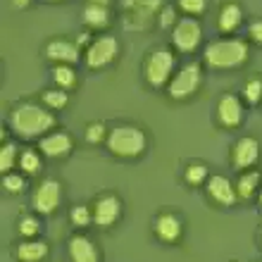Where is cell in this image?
<instances>
[{
	"instance_id": "1",
	"label": "cell",
	"mask_w": 262,
	"mask_h": 262,
	"mask_svg": "<svg viewBox=\"0 0 262 262\" xmlns=\"http://www.w3.org/2000/svg\"><path fill=\"white\" fill-rule=\"evenodd\" d=\"M55 115L41 105L19 103L10 112V126L19 138H43L46 131L55 126Z\"/></svg>"
},
{
	"instance_id": "2",
	"label": "cell",
	"mask_w": 262,
	"mask_h": 262,
	"mask_svg": "<svg viewBox=\"0 0 262 262\" xmlns=\"http://www.w3.org/2000/svg\"><path fill=\"white\" fill-rule=\"evenodd\" d=\"M248 55H250V48L243 38H220V41L207 43L205 53H203L205 62L214 69L241 67V64H246Z\"/></svg>"
},
{
	"instance_id": "3",
	"label": "cell",
	"mask_w": 262,
	"mask_h": 262,
	"mask_svg": "<svg viewBox=\"0 0 262 262\" xmlns=\"http://www.w3.org/2000/svg\"><path fill=\"white\" fill-rule=\"evenodd\" d=\"M107 150L117 158H138L148 145L145 131L131 124H119L107 131Z\"/></svg>"
},
{
	"instance_id": "4",
	"label": "cell",
	"mask_w": 262,
	"mask_h": 262,
	"mask_svg": "<svg viewBox=\"0 0 262 262\" xmlns=\"http://www.w3.org/2000/svg\"><path fill=\"white\" fill-rule=\"evenodd\" d=\"M143 74H145V81L150 83L152 89H160L165 83L172 81L174 76V55L172 50H152L148 60L143 64Z\"/></svg>"
},
{
	"instance_id": "5",
	"label": "cell",
	"mask_w": 262,
	"mask_h": 262,
	"mask_svg": "<svg viewBox=\"0 0 262 262\" xmlns=\"http://www.w3.org/2000/svg\"><path fill=\"white\" fill-rule=\"evenodd\" d=\"M200 81H203V69L198 62H191L172 76V81L167 83V93L174 100H186L200 89Z\"/></svg>"
},
{
	"instance_id": "6",
	"label": "cell",
	"mask_w": 262,
	"mask_h": 262,
	"mask_svg": "<svg viewBox=\"0 0 262 262\" xmlns=\"http://www.w3.org/2000/svg\"><path fill=\"white\" fill-rule=\"evenodd\" d=\"M117 55H119L117 38H115V36H98L96 41L86 48L83 60H86V67L100 69V67H107L110 62H115Z\"/></svg>"
},
{
	"instance_id": "7",
	"label": "cell",
	"mask_w": 262,
	"mask_h": 262,
	"mask_svg": "<svg viewBox=\"0 0 262 262\" xmlns=\"http://www.w3.org/2000/svg\"><path fill=\"white\" fill-rule=\"evenodd\" d=\"M122 7L126 12L124 24L129 29H145L152 21L155 14L162 10V0H122Z\"/></svg>"
},
{
	"instance_id": "8",
	"label": "cell",
	"mask_w": 262,
	"mask_h": 262,
	"mask_svg": "<svg viewBox=\"0 0 262 262\" xmlns=\"http://www.w3.org/2000/svg\"><path fill=\"white\" fill-rule=\"evenodd\" d=\"M200 38H203V27L193 17H184L172 29V43L179 53H193L200 46Z\"/></svg>"
},
{
	"instance_id": "9",
	"label": "cell",
	"mask_w": 262,
	"mask_h": 262,
	"mask_svg": "<svg viewBox=\"0 0 262 262\" xmlns=\"http://www.w3.org/2000/svg\"><path fill=\"white\" fill-rule=\"evenodd\" d=\"M62 200V186L55 179H43L34 191V210L38 214H53Z\"/></svg>"
},
{
	"instance_id": "10",
	"label": "cell",
	"mask_w": 262,
	"mask_h": 262,
	"mask_svg": "<svg viewBox=\"0 0 262 262\" xmlns=\"http://www.w3.org/2000/svg\"><path fill=\"white\" fill-rule=\"evenodd\" d=\"M119 212H122V203L115 193H105L93 203V222L103 229L112 227L119 220Z\"/></svg>"
},
{
	"instance_id": "11",
	"label": "cell",
	"mask_w": 262,
	"mask_h": 262,
	"mask_svg": "<svg viewBox=\"0 0 262 262\" xmlns=\"http://www.w3.org/2000/svg\"><path fill=\"white\" fill-rule=\"evenodd\" d=\"M260 158V143L253 136H243L236 141L234 150H231V162L236 169H250Z\"/></svg>"
},
{
	"instance_id": "12",
	"label": "cell",
	"mask_w": 262,
	"mask_h": 262,
	"mask_svg": "<svg viewBox=\"0 0 262 262\" xmlns=\"http://www.w3.org/2000/svg\"><path fill=\"white\" fill-rule=\"evenodd\" d=\"M217 122L222 126H227V129H236L243 122V105L234 93H227V96L220 98V103H217Z\"/></svg>"
},
{
	"instance_id": "13",
	"label": "cell",
	"mask_w": 262,
	"mask_h": 262,
	"mask_svg": "<svg viewBox=\"0 0 262 262\" xmlns=\"http://www.w3.org/2000/svg\"><path fill=\"white\" fill-rule=\"evenodd\" d=\"M205 188H207V195H210V198H212L217 205H222V207L234 205L236 198H238V193H236V186L227 179V177H222V174H214V177H210Z\"/></svg>"
},
{
	"instance_id": "14",
	"label": "cell",
	"mask_w": 262,
	"mask_h": 262,
	"mask_svg": "<svg viewBox=\"0 0 262 262\" xmlns=\"http://www.w3.org/2000/svg\"><path fill=\"white\" fill-rule=\"evenodd\" d=\"M72 148H74V141L64 131L46 134L38 141V150H43V155H48V158H64L67 152H72Z\"/></svg>"
},
{
	"instance_id": "15",
	"label": "cell",
	"mask_w": 262,
	"mask_h": 262,
	"mask_svg": "<svg viewBox=\"0 0 262 262\" xmlns=\"http://www.w3.org/2000/svg\"><path fill=\"white\" fill-rule=\"evenodd\" d=\"M46 57L57 64H76L81 60V53H79L76 43H69L64 38H55V41H50L46 46Z\"/></svg>"
},
{
	"instance_id": "16",
	"label": "cell",
	"mask_w": 262,
	"mask_h": 262,
	"mask_svg": "<svg viewBox=\"0 0 262 262\" xmlns=\"http://www.w3.org/2000/svg\"><path fill=\"white\" fill-rule=\"evenodd\" d=\"M69 260L72 262H98L100 253H98L96 243L91 241L89 236L83 234H74L69 238Z\"/></svg>"
},
{
	"instance_id": "17",
	"label": "cell",
	"mask_w": 262,
	"mask_h": 262,
	"mask_svg": "<svg viewBox=\"0 0 262 262\" xmlns=\"http://www.w3.org/2000/svg\"><path fill=\"white\" fill-rule=\"evenodd\" d=\"M155 234H158L160 241H165V243L179 241V236H181V222H179V217H177V214H172V212L158 214V220H155Z\"/></svg>"
},
{
	"instance_id": "18",
	"label": "cell",
	"mask_w": 262,
	"mask_h": 262,
	"mask_svg": "<svg viewBox=\"0 0 262 262\" xmlns=\"http://www.w3.org/2000/svg\"><path fill=\"white\" fill-rule=\"evenodd\" d=\"M243 21V10L238 3H234V0H229V3H224L220 10V19H217V27H220L222 34H231V31H236V29L241 27Z\"/></svg>"
},
{
	"instance_id": "19",
	"label": "cell",
	"mask_w": 262,
	"mask_h": 262,
	"mask_svg": "<svg viewBox=\"0 0 262 262\" xmlns=\"http://www.w3.org/2000/svg\"><path fill=\"white\" fill-rule=\"evenodd\" d=\"M17 260L19 262H41L48 255V243L46 241H36V238H24L17 246Z\"/></svg>"
},
{
	"instance_id": "20",
	"label": "cell",
	"mask_w": 262,
	"mask_h": 262,
	"mask_svg": "<svg viewBox=\"0 0 262 262\" xmlns=\"http://www.w3.org/2000/svg\"><path fill=\"white\" fill-rule=\"evenodd\" d=\"M260 181H262V177H260L257 169L243 172L241 177H238V181H236V193H238V198H243V200L253 198V195L260 191V186H262Z\"/></svg>"
},
{
	"instance_id": "21",
	"label": "cell",
	"mask_w": 262,
	"mask_h": 262,
	"mask_svg": "<svg viewBox=\"0 0 262 262\" xmlns=\"http://www.w3.org/2000/svg\"><path fill=\"white\" fill-rule=\"evenodd\" d=\"M83 21L93 29H103L110 24V7L107 5H96V3H89L83 7Z\"/></svg>"
},
{
	"instance_id": "22",
	"label": "cell",
	"mask_w": 262,
	"mask_h": 262,
	"mask_svg": "<svg viewBox=\"0 0 262 262\" xmlns=\"http://www.w3.org/2000/svg\"><path fill=\"white\" fill-rule=\"evenodd\" d=\"M53 79H55V83L64 91H69V89H74L76 86V72L72 69V64H55V69H53Z\"/></svg>"
},
{
	"instance_id": "23",
	"label": "cell",
	"mask_w": 262,
	"mask_h": 262,
	"mask_svg": "<svg viewBox=\"0 0 262 262\" xmlns=\"http://www.w3.org/2000/svg\"><path fill=\"white\" fill-rule=\"evenodd\" d=\"M41 100L50 110H62L64 105L69 103V93L64 89H48V91H43Z\"/></svg>"
},
{
	"instance_id": "24",
	"label": "cell",
	"mask_w": 262,
	"mask_h": 262,
	"mask_svg": "<svg viewBox=\"0 0 262 262\" xmlns=\"http://www.w3.org/2000/svg\"><path fill=\"white\" fill-rule=\"evenodd\" d=\"M19 167H21V172L24 174H38L41 172V155L36 150H24L19 155Z\"/></svg>"
},
{
	"instance_id": "25",
	"label": "cell",
	"mask_w": 262,
	"mask_h": 262,
	"mask_svg": "<svg viewBox=\"0 0 262 262\" xmlns=\"http://www.w3.org/2000/svg\"><path fill=\"white\" fill-rule=\"evenodd\" d=\"M17 145L14 143H5L3 145V150H0V172L7 174V172H12V167L14 162H17Z\"/></svg>"
},
{
	"instance_id": "26",
	"label": "cell",
	"mask_w": 262,
	"mask_h": 262,
	"mask_svg": "<svg viewBox=\"0 0 262 262\" xmlns=\"http://www.w3.org/2000/svg\"><path fill=\"white\" fill-rule=\"evenodd\" d=\"M3 188H5L7 193H21L24 188H27V181H24V177L21 174H14V172H7L3 174Z\"/></svg>"
},
{
	"instance_id": "27",
	"label": "cell",
	"mask_w": 262,
	"mask_h": 262,
	"mask_svg": "<svg viewBox=\"0 0 262 262\" xmlns=\"http://www.w3.org/2000/svg\"><path fill=\"white\" fill-rule=\"evenodd\" d=\"M69 220H72L74 227H89L93 222V210H89L86 205H74L72 212H69Z\"/></svg>"
},
{
	"instance_id": "28",
	"label": "cell",
	"mask_w": 262,
	"mask_h": 262,
	"mask_svg": "<svg viewBox=\"0 0 262 262\" xmlns=\"http://www.w3.org/2000/svg\"><path fill=\"white\" fill-rule=\"evenodd\" d=\"M243 98H246L250 105L260 103L262 100V79H250V81L243 86Z\"/></svg>"
},
{
	"instance_id": "29",
	"label": "cell",
	"mask_w": 262,
	"mask_h": 262,
	"mask_svg": "<svg viewBox=\"0 0 262 262\" xmlns=\"http://www.w3.org/2000/svg\"><path fill=\"white\" fill-rule=\"evenodd\" d=\"M184 177H186V181L191 184V186H198V184H203V181L207 179V167L205 165H188L186 172H184Z\"/></svg>"
},
{
	"instance_id": "30",
	"label": "cell",
	"mask_w": 262,
	"mask_h": 262,
	"mask_svg": "<svg viewBox=\"0 0 262 262\" xmlns=\"http://www.w3.org/2000/svg\"><path fill=\"white\" fill-rule=\"evenodd\" d=\"M38 231H41V224H38V220H36V217L27 214V217H21V220H19V234L24 236V238H34Z\"/></svg>"
},
{
	"instance_id": "31",
	"label": "cell",
	"mask_w": 262,
	"mask_h": 262,
	"mask_svg": "<svg viewBox=\"0 0 262 262\" xmlns=\"http://www.w3.org/2000/svg\"><path fill=\"white\" fill-rule=\"evenodd\" d=\"M107 138V129H105L103 122H93V124L86 126V141L89 143H100Z\"/></svg>"
},
{
	"instance_id": "32",
	"label": "cell",
	"mask_w": 262,
	"mask_h": 262,
	"mask_svg": "<svg viewBox=\"0 0 262 262\" xmlns=\"http://www.w3.org/2000/svg\"><path fill=\"white\" fill-rule=\"evenodd\" d=\"M177 5L186 14H203L207 10V0H177Z\"/></svg>"
},
{
	"instance_id": "33",
	"label": "cell",
	"mask_w": 262,
	"mask_h": 262,
	"mask_svg": "<svg viewBox=\"0 0 262 262\" xmlns=\"http://www.w3.org/2000/svg\"><path fill=\"white\" fill-rule=\"evenodd\" d=\"M158 21L162 29H169V27H177V12H174V7H162L158 14Z\"/></svg>"
},
{
	"instance_id": "34",
	"label": "cell",
	"mask_w": 262,
	"mask_h": 262,
	"mask_svg": "<svg viewBox=\"0 0 262 262\" xmlns=\"http://www.w3.org/2000/svg\"><path fill=\"white\" fill-rule=\"evenodd\" d=\"M250 38L262 46V19H260V21H253V24H250Z\"/></svg>"
},
{
	"instance_id": "35",
	"label": "cell",
	"mask_w": 262,
	"mask_h": 262,
	"mask_svg": "<svg viewBox=\"0 0 262 262\" xmlns=\"http://www.w3.org/2000/svg\"><path fill=\"white\" fill-rule=\"evenodd\" d=\"M86 41H91V34H79V38H76V46H83Z\"/></svg>"
},
{
	"instance_id": "36",
	"label": "cell",
	"mask_w": 262,
	"mask_h": 262,
	"mask_svg": "<svg viewBox=\"0 0 262 262\" xmlns=\"http://www.w3.org/2000/svg\"><path fill=\"white\" fill-rule=\"evenodd\" d=\"M10 3H12L14 7H19V10H21V7H27L29 3H31V0H10Z\"/></svg>"
},
{
	"instance_id": "37",
	"label": "cell",
	"mask_w": 262,
	"mask_h": 262,
	"mask_svg": "<svg viewBox=\"0 0 262 262\" xmlns=\"http://www.w3.org/2000/svg\"><path fill=\"white\" fill-rule=\"evenodd\" d=\"M89 3H96V5H110V0H89Z\"/></svg>"
},
{
	"instance_id": "38",
	"label": "cell",
	"mask_w": 262,
	"mask_h": 262,
	"mask_svg": "<svg viewBox=\"0 0 262 262\" xmlns=\"http://www.w3.org/2000/svg\"><path fill=\"white\" fill-rule=\"evenodd\" d=\"M257 203H260V207H262V186H260V191H257Z\"/></svg>"
},
{
	"instance_id": "39",
	"label": "cell",
	"mask_w": 262,
	"mask_h": 262,
	"mask_svg": "<svg viewBox=\"0 0 262 262\" xmlns=\"http://www.w3.org/2000/svg\"><path fill=\"white\" fill-rule=\"evenodd\" d=\"M48 3H57V0H48Z\"/></svg>"
}]
</instances>
